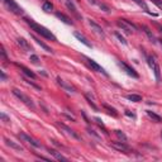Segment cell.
Segmentation results:
<instances>
[{"label": "cell", "instance_id": "3957f363", "mask_svg": "<svg viewBox=\"0 0 162 162\" xmlns=\"http://www.w3.org/2000/svg\"><path fill=\"white\" fill-rule=\"evenodd\" d=\"M1 1H3L4 5H5L6 9L9 11H11V13H14L17 15H22L23 14V9L14 1V0H1Z\"/></svg>", "mask_w": 162, "mask_h": 162}, {"label": "cell", "instance_id": "d590c367", "mask_svg": "<svg viewBox=\"0 0 162 162\" xmlns=\"http://www.w3.org/2000/svg\"><path fill=\"white\" fill-rule=\"evenodd\" d=\"M0 75H1V80H3V81L6 79V75L4 74V71H0Z\"/></svg>", "mask_w": 162, "mask_h": 162}, {"label": "cell", "instance_id": "277c9868", "mask_svg": "<svg viewBox=\"0 0 162 162\" xmlns=\"http://www.w3.org/2000/svg\"><path fill=\"white\" fill-rule=\"evenodd\" d=\"M13 94H14L15 96H17V98H18L19 100H20V101L24 103L27 106L32 108V109H34V108H36V106H34V103L32 101V99L28 98V96H27L25 94H23V92H22L20 90H18V89H13Z\"/></svg>", "mask_w": 162, "mask_h": 162}, {"label": "cell", "instance_id": "f546056e", "mask_svg": "<svg viewBox=\"0 0 162 162\" xmlns=\"http://www.w3.org/2000/svg\"><path fill=\"white\" fill-rule=\"evenodd\" d=\"M115 37L118 38V39H119V42H120V43H123V44H127V41H125L124 38H123V37H122V36H120V34H119V33H115Z\"/></svg>", "mask_w": 162, "mask_h": 162}, {"label": "cell", "instance_id": "484cf974", "mask_svg": "<svg viewBox=\"0 0 162 162\" xmlns=\"http://www.w3.org/2000/svg\"><path fill=\"white\" fill-rule=\"evenodd\" d=\"M104 108H105V109L106 110H109V113L110 114H113L114 115V117H117V115H118V113H117V110H115L114 109V108H111V106H109V105H108V104H104V105H103Z\"/></svg>", "mask_w": 162, "mask_h": 162}, {"label": "cell", "instance_id": "d6a6232c", "mask_svg": "<svg viewBox=\"0 0 162 162\" xmlns=\"http://www.w3.org/2000/svg\"><path fill=\"white\" fill-rule=\"evenodd\" d=\"M87 132L89 133H90V134H92V136H94V137H96V138H99V136H98V134H96L95 132H94V130H92V129H90V128H87Z\"/></svg>", "mask_w": 162, "mask_h": 162}, {"label": "cell", "instance_id": "5b68a950", "mask_svg": "<svg viewBox=\"0 0 162 162\" xmlns=\"http://www.w3.org/2000/svg\"><path fill=\"white\" fill-rule=\"evenodd\" d=\"M117 63H118V66H119V67H120V68H122V70H123V71H124V72H125V74H127V75L132 76V77H134V79H138V77H139V75H138V74H137V72H136V71H134V70H133V68H132V67H130V66H129V65H127L125 62H122V61H118V62H117Z\"/></svg>", "mask_w": 162, "mask_h": 162}, {"label": "cell", "instance_id": "7a4b0ae2", "mask_svg": "<svg viewBox=\"0 0 162 162\" xmlns=\"http://www.w3.org/2000/svg\"><path fill=\"white\" fill-rule=\"evenodd\" d=\"M117 24L120 27L122 30H124L127 34H132L137 30V27L134 25L133 23H130L129 20H127V19H118Z\"/></svg>", "mask_w": 162, "mask_h": 162}, {"label": "cell", "instance_id": "8992f818", "mask_svg": "<svg viewBox=\"0 0 162 162\" xmlns=\"http://www.w3.org/2000/svg\"><path fill=\"white\" fill-rule=\"evenodd\" d=\"M111 147L119 152H130V147L128 144H125V142H113Z\"/></svg>", "mask_w": 162, "mask_h": 162}, {"label": "cell", "instance_id": "2e32d148", "mask_svg": "<svg viewBox=\"0 0 162 162\" xmlns=\"http://www.w3.org/2000/svg\"><path fill=\"white\" fill-rule=\"evenodd\" d=\"M17 42H18V44L23 49H24V51H30V49H32V48H30V44L28 43V41H25L24 38H20V37H19L18 39H17Z\"/></svg>", "mask_w": 162, "mask_h": 162}, {"label": "cell", "instance_id": "cb8c5ba5", "mask_svg": "<svg viewBox=\"0 0 162 162\" xmlns=\"http://www.w3.org/2000/svg\"><path fill=\"white\" fill-rule=\"evenodd\" d=\"M127 99L130 100V101H133V103L142 101V96L141 95H137V94H129V95H127Z\"/></svg>", "mask_w": 162, "mask_h": 162}, {"label": "cell", "instance_id": "83f0119b", "mask_svg": "<svg viewBox=\"0 0 162 162\" xmlns=\"http://www.w3.org/2000/svg\"><path fill=\"white\" fill-rule=\"evenodd\" d=\"M98 5H99L100 9H103L104 11H106V13H109V11H110V9L105 5V4H103V3H98Z\"/></svg>", "mask_w": 162, "mask_h": 162}, {"label": "cell", "instance_id": "8fae6325", "mask_svg": "<svg viewBox=\"0 0 162 162\" xmlns=\"http://www.w3.org/2000/svg\"><path fill=\"white\" fill-rule=\"evenodd\" d=\"M57 82H58V85L62 89H65L66 91H68V92H74L75 91V87L72 86V85H70V84H67L65 80H62L61 77H57Z\"/></svg>", "mask_w": 162, "mask_h": 162}, {"label": "cell", "instance_id": "6da1fadb", "mask_svg": "<svg viewBox=\"0 0 162 162\" xmlns=\"http://www.w3.org/2000/svg\"><path fill=\"white\" fill-rule=\"evenodd\" d=\"M25 22H27V24H28L30 28H32L34 32L38 33V34H41L42 37H44L46 39H49V41H57V38L55 37V34H53L51 30H48L46 27L43 25H41V24H38V23H36L33 20V19H29V18H25Z\"/></svg>", "mask_w": 162, "mask_h": 162}, {"label": "cell", "instance_id": "44dd1931", "mask_svg": "<svg viewBox=\"0 0 162 162\" xmlns=\"http://www.w3.org/2000/svg\"><path fill=\"white\" fill-rule=\"evenodd\" d=\"M142 29H143V32H144L146 34H147V37L149 38V39H151V41L153 42V43H155V42H156L157 39H156V37L153 36V33L151 32V29H149L148 27H146V25H142Z\"/></svg>", "mask_w": 162, "mask_h": 162}, {"label": "cell", "instance_id": "603a6c76", "mask_svg": "<svg viewBox=\"0 0 162 162\" xmlns=\"http://www.w3.org/2000/svg\"><path fill=\"white\" fill-rule=\"evenodd\" d=\"M152 70L153 72H155V76H156V80H157V82H161V71H160V66H158V63H155V66L152 67Z\"/></svg>", "mask_w": 162, "mask_h": 162}, {"label": "cell", "instance_id": "9a60e30c", "mask_svg": "<svg viewBox=\"0 0 162 162\" xmlns=\"http://www.w3.org/2000/svg\"><path fill=\"white\" fill-rule=\"evenodd\" d=\"M58 125H60V127H61V128H62L63 130H66V133H67V134H70L71 137H74L75 139H80V136H79V134H77V133H75L74 130H72L71 128H68L67 125H65V124H61V123H58Z\"/></svg>", "mask_w": 162, "mask_h": 162}, {"label": "cell", "instance_id": "e0dca14e", "mask_svg": "<svg viewBox=\"0 0 162 162\" xmlns=\"http://www.w3.org/2000/svg\"><path fill=\"white\" fill-rule=\"evenodd\" d=\"M56 17L58 18V19H61V20H62L63 23H66V24L72 25V20L67 17V15H65L63 13H60V11H57V13H56Z\"/></svg>", "mask_w": 162, "mask_h": 162}, {"label": "cell", "instance_id": "f35d334b", "mask_svg": "<svg viewBox=\"0 0 162 162\" xmlns=\"http://www.w3.org/2000/svg\"><path fill=\"white\" fill-rule=\"evenodd\" d=\"M158 41H160V44L162 46V39H158Z\"/></svg>", "mask_w": 162, "mask_h": 162}, {"label": "cell", "instance_id": "4316f807", "mask_svg": "<svg viewBox=\"0 0 162 162\" xmlns=\"http://www.w3.org/2000/svg\"><path fill=\"white\" fill-rule=\"evenodd\" d=\"M115 134H117L119 139H122L123 142H125V141H127V136H125V134L122 132V130H115Z\"/></svg>", "mask_w": 162, "mask_h": 162}, {"label": "cell", "instance_id": "74e56055", "mask_svg": "<svg viewBox=\"0 0 162 162\" xmlns=\"http://www.w3.org/2000/svg\"><path fill=\"white\" fill-rule=\"evenodd\" d=\"M90 4H96V0H87Z\"/></svg>", "mask_w": 162, "mask_h": 162}, {"label": "cell", "instance_id": "836d02e7", "mask_svg": "<svg viewBox=\"0 0 162 162\" xmlns=\"http://www.w3.org/2000/svg\"><path fill=\"white\" fill-rule=\"evenodd\" d=\"M94 119H95V122H96V123H98V124H99V125H101V127H103V128H104V124H103L101 119H100V118H94Z\"/></svg>", "mask_w": 162, "mask_h": 162}, {"label": "cell", "instance_id": "ac0fdd59", "mask_svg": "<svg viewBox=\"0 0 162 162\" xmlns=\"http://www.w3.org/2000/svg\"><path fill=\"white\" fill-rule=\"evenodd\" d=\"M49 153H51V155H52L53 157H55L56 160H58V161H65V162H66V161H68V160L66 158V157H65V156H62L60 152L55 151V149H49Z\"/></svg>", "mask_w": 162, "mask_h": 162}, {"label": "cell", "instance_id": "1f68e13d", "mask_svg": "<svg viewBox=\"0 0 162 162\" xmlns=\"http://www.w3.org/2000/svg\"><path fill=\"white\" fill-rule=\"evenodd\" d=\"M0 117H1V119H3L4 122H9V120H10V119L8 118V117H6V115L4 114V113H1V114H0Z\"/></svg>", "mask_w": 162, "mask_h": 162}, {"label": "cell", "instance_id": "9c48e42d", "mask_svg": "<svg viewBox=\"0 0 162 162\" xmlns=\"http://www.w3.org/2000/svg\"><path fill=\"white\" fill-rule=\"evenodd\" d=\"M19 138H20V139H23V141H25V142H28V143H30V144L33 146V147H36V148H42L41 143H38L37 141H34L32 137L27 136L25 133H20V134H19Z\"/></svg>", "mask_w": 162, "mask_h": 162}, {"label": "cell", "instance_id": "7c38bea8", "mask_svg": "<svg viewBox=\"0 0 162 162\" xmlns=\"http://www.w3.org/2000/svg\"><path fill=\"white\" fill-rule=\"evenodd\" d=\"M133 1L136 3V4H137V5L139 6V8H142V9H143V10H144L147 14H149V15H153V17H156V15H157L156 13H152V11L148 9V5H147V4H146V1H144V0H133Z\"/></svg>", "mask_w": 162, "mask_h": 162}, {"label": "cell", "instance_id": "ffe728a7", "mask_svg": "<svg viewBox=\"0 0 162 162\" xmlns=\"http://www.w3.org/2000/svg\"><path fill=\"white\" fill-rule=\"evenodd\" d=\"M5 143L9 146V147H11V148H14V149H18V151H23V147L20 144H17L15 142H13V141H10V139H8V138H5Z\"/></svg>", "mask_w": 162, "mask_h": 162}, {"label": "cell", "instance_id": "d6986e66", "mask_svg": "<svg viewBox=\"0 0 162 162\" xmlns=\"http://www.w3.org/2000/svg\"><path fill=\"white\" fill-rule=\"evenodd\" d=\"M146 113H147V115H148V117L152 119L153 122H156V123H161V122H162V118L160 117V115H157L156 113H153V111H151V110H147V111H146Z\"/></svg>", "mask_w": 162, "mask_h": 162}, {"label": "cell", "instance_id": "5bb4252c", "mask_svg": "<svg viewBox=\"0 0 162 162\" xmlns=\"http://www.w3.org/2000/svg\"><path fill=\"white\" fill-rule=\"evenodd\" d=\"M74 36H75V38H77V39H79V41H80L82 44H85V46H86V47H89V48H92V44H91L90 42H89V41H87L86 38H85V37H84L81 33H79V32H74Z\"/></svg>", "mask_w": 162, "mask_h": 162}, {"label": "cell", "instance_id": "e575fe53", "mask_svg": "<svg viewBox=\"0 0 162 162\" xmlns=\"http://www.w3.org/2000/svg\"><path fill=\"white\" fill-rule=\"evenodd\" d=\"M125 115H128V117H132V118H134V117H136V115H134L133 113H130L129 110H125Z\"/></svg>", "mask_w": 162, "mask_h": 162}, {"label": "cell", "instance_id": "4dcf8cb0", "mask_svg": "<svg viewBox=\"0 0 162 162\" xmlns=\"http://www.w3.org/2000/svg\"><path fill=\"white\" fill-rule=\"evenodd\" d=\"M151 1L155 4V5H157L160 8V9H162V0H151Z\"/></svg>", "mask_w": 162, "mask_h": 162}, {"label": "cell", "instance_id": "52a82bcc", "mask_svg": "<svg viewBox=\"0 0 162 162\" xmlns=\"http://www.w3.org/2000/svg\"><path fill=\"white\" fill-rule=\"evenodd\" d=\"M65 4H66L67 9L72 13V15H74L75 18H77V19H80V20H81V15H80V13L77 11V9H76L74 1H72V0H65Z\"/></svg>", "mask_w": 162, "mask_h": 162}, {"label": "cell", "instance_id": "4fadbf2b", "mask_svg": "<svg viewBox=\"0 0 162 162\" xmlns=\"http://www.w3.org/2000/svg\"><path fill=\"white\" fill-rule=\"evenodd\" d=\"M15 65H17V66L19 67V68H20V70L23 71V74H24V75H27V76H28V77L29 79H32V80H34V79H37V76H36V74H34V72L33 71H30L29 70V68H27L25 66H23V65H19V63H15Z\"/></svg>", "mask_w": 162, "mask_h": 162}, {"label": "cell", "instance_id": "d4e9b609", "mask_svg": "<svg viewBox=\"0 0 162 162\" xmlns=\"http://www.w3.org/2000/svg\"><path fill=\"white\" fill-rule=\"evenodd\" d=\"M42 9L48 13V11H51V10L53 9V4L49 3V1H44V3H43V6H42Z\"/></svg>", "mask_w": 162, "mask_h": 162}, {"label": "cell", "instance_id": "f1b7e54d", "mask_svg": "<svg viewBox=\"0 0 162 162\" xmlns=\"http://www.w3.org/2000/svg\"><path fill=\"white\" fill-rule=\"evenodd\" d=\"M30 62H33V63H38V62H39V58H38V56H36V55H32V56H30Z\"/></svg>", "mask_w": 162, "mask_h": 162}, {"label": "cell", "instance_id": "8d00e7d4", "mask_svg": "<svg viewBox=\"0 0 162 162\" xmlns=\"http://www.w3.org/2000/svg\"><path fill=\"white\" fill-rule=\"evenodd\" d=\"M38 157H39V158H41V160H46V161H51V160H49V158H47V157H44V156H38Z\"/></svg>", "mask_w": 162, "mask_h": 162}, {"label": "cell", "instance_id": "7402d4cb", "mask_svg": "<svg viewBox=\"0 0 162 162\" xmlns=\"http://www.w3.org/2000/svg\"><path fill=\"white\" fill-rule=\"evenodd\" d=\"M32 38H33V41H36L37 43L39 44V46H41V47L43 48V49H46V51H47V52H53V51H52V48H49L48 46L44 43V42H42L41 39H38V38H37V37H34V36H32Z\"/></svg>", "mask_w": 162, "mask_h": 162}, {"label": "cell", "instance_id": "30bf717a", "mask_svg": "<svg viewBox=\"0 0 162 162\" xmlns=\"http://www.w3.org/2000/svg\"><path fill=\"white\" fill-rule=\"evenodd\" d=\"M87 63L90 65V66H91V68H92V70H94V71H96V72H101V74H104L105 76H108V74L105 72V70H104V68H103L101 66H100V65H98V63H96L94 60H91V58H87Z\"/></svg>", "mask_w": 162, "mask_h": 162}, {"label": "cell", "instance_id": "ba28073f", "mask_svg": "<svg viewBox=\"0 0 162 162\" xmlns=\"http://www.w3.org/2000/svg\"><path fill=\"white\" fill-rule=\"evenodd\" d=\"M89 25L91 27V30H94V32L98 34V36H100V37H105V33H104V30H103V28L100 27L99 24H96V23L94 22V20H91V19H89Z\"/></svg>", "mask_w": 162, "mask_h": 162}]
</instances>
